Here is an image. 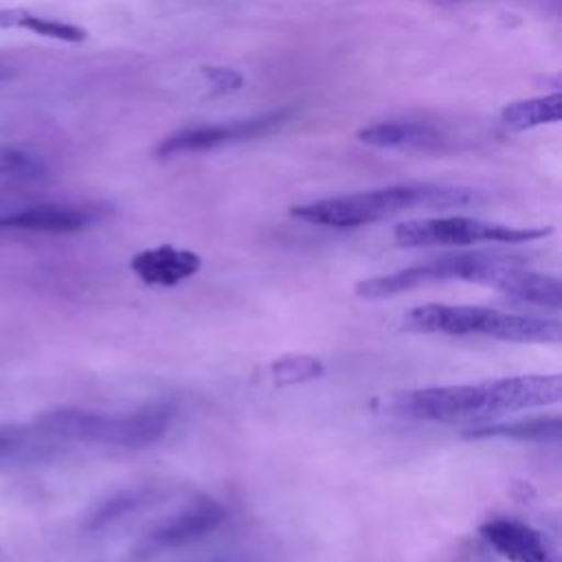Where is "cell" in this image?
Here are the masks:
<instances>
[{"label":"cell","mask_w":562,"mask_h":562,"mask_svg":"<svg viewBox=\"0 0 562 562\" xmlns=\"http://www.w3.org/2000/svg\"><path fill=\"white\" fill-rule=\"evenodd\" d=\"M393 408L397 415L432 424H472L503 413L494 380L404 391Z\"/></svg>","instance_id":"277c9868"},{"label":"cell","mask_w":562,"mask_h":562,"mask_svg":"<svg viewBox=\"0 0 562 562\" xmlns=\"http://www.w3.org/2000/svg\"><path fill=\"white\" fill-rule=\"evenodd\" d=\"M481 538L509 562H558L544 533L507 516H494L479 525Z\"/></svg>","instance_id":"30bf717a"},{"label":"cell","mask_w":562,"mask_h":562,"mask_svg":"<svg viewBox=\"0 0 562 562\" xmlns=\"http://www.w3.org/2000/svg\"><path fill=\"white\" fill-rule=\"evenodd\" d=\"M154 494H156L154 487H127V490H121V492L108 496L86 518V529L88 531H99V529L110 527L112 522L134 514L143 505L151 503Z\"/></svg>","instance_id":"2e32d148"},{"label":"cell","mask_w":562,"mask_h":562,"mask_svg":"<svg viewBox=\"0 0 562 562\" xmlns=\"http://www.w3.org/2000/svg\"><path fill=\"white\" fill-rule=\"evenodd\" d=\"M358 138L371 147H389V149H417L437 145L441 134L428 123L415 121H382L367 125L358 132Z\"/></svg>","instance_id":"5bb4252c"},{"label":"cell","mask_w":562,"mask_h":562,"mask_svg":"<svg viewBox=\"0 0 562 562\" xmlns=\"http://www.w3.org/2000/svg\"><path fill=\"white\" fill-rule=\"evenodd\" d=\"M42 173V165L13 147H0V176L11 178H37Z\"/></svg>","instance_id":"ac0fdd59"},{"label":"cell","mask_w":562,"mask_h":562,"mask_svg":"<svg viewBox=\"0 0 562 562\" xmlns=\"http://www.w3.org/2000/svg\"><path fill=\"white\" fill-rule=\"evenodd\" d=\"M476 191L443 184H395L323 198L290 209L292 217L329 228H353L393 217L413 209H457L476 200Z\"/></svg>","instance_id":"6da1fadb"},{"label":"cell","mask_w":562,"mask_h":562,"mask_svg":"<svg viewBox=\"0 0 562 562\" xmlns=\"http://www.w3.org/2000/svg\"><path fill=\"white\" fill-rule=\"evenodd\" d=\"M560 116H562L560 92L514 101L501 110V119L509 130H531L538 125L555 123L560 121Z\"/></svg>","instance_id":"9a60e30c"},{"label":"cell","mask_w":562,"mask_h":562,"mask_svg":"<svg viewBox=\"0 0 562 562\" xmlns=\"http://www.w3.org/2000/svg\"><path fill=\"white\" fill-rule=\"evenodd\" d=\"M512 255L492 252V250H474V252H448L437 259L415 263L411 268H402L389 274L362 279L353 285V292L364 301L391 299L402 292H411L419 285L439 283V281H472L479 283L481 277L494 266Z\"/></svg>","instance_id":"8992f818"},{"label":"cell","mask_w":562,"mask_h":562,"mask_svg":"<svg viewBox=\"0 0 562 562\" xmlns=\"http://www.w3.org/2000/svg\"><path fill=\"white\" fill-rule=\"evenodd\" d=\"M9 75H11V68H9V66H4V64H0V81H2V79H7Z\"/></svg>","instance_id":"44dd1931"},{"label":"cell","mask_w":562,"mask_h":562,"mask_svg":"<svg viewBox=\"0 0 562 562\" xmlns=\"http://www.w3.org/2000/svg\"><path fill=\"white\" fill-rule=\"evenodd\" d=\"M562 435L560 415H538L512 422L476 424L463 432L465 439H514V441H558Z\"/></svg>","instance_id":"4fadbf2b"},{"label":"cell","mask_w":562,"mask_h":562,"mask_svg":"<svg viewBox=\"0 0 562 562\" xmlns=\"http://www.w3.org/2000/svg\"><path fill=\"white\" fill-rule=\"evenodd\" d=\"M402 327L417 334H481L512 342H560L562 323L531 314L501 312L479 305L424 303L402 316Z\"/></svg>","instance_id":"3957f363"},{"label":"cell","mask_w":562,"mask_h":562,"mask_svg":"<svg viewBox=\"0 0 562 562\" xmlns=\"http://www.w3.org/2000/svg\"><path fill=\"white\" fill-rule=\"evenodd\" d=\"M288 119L285 110L261 114L255 119L231 121L222 125H202V127H187L176 132L173 136L165 138L156 154L160 156H176V154H191V151H206L213 147H222L226 143L257 138L261 134L272 132Z\"/></svg>","instance_id":"ba28073f"},{"label":"cell","mask_w":562,"mask_h":562,"mask_svg":"<svg viewBox=\"0 0 562 562\" xmlns=\"http://www.w3.org/2000/svg\"><path fill=\"white\" fill-rule=\"evenodd\" d=\"M202 562H244L239 558H228V555H220V558H211V560H202Z\"/></svg>","instance_id":"ffe728a7"},{"label":"cell","mask_w":562,"mask_h":562,"mask_svg":"<svg viewBox=\"0 0 562 562\" xmlns=\"http://www.w3.org/2000/svg\"><path fill=\"white\" fill-rule=\"evenodd\" d=\"M226 520V507L211 498L200 496L171 514L169 518L160 520L156 527H151L134 547V558H149L158 551H167L173 547L189 544L193 540L204 538L206 533H213L222 522Z\"/></svg>","instance_id":"52a82bcc"},{"label":"cell","mask_w":562,"mask_h":562,"mask_svg":"<svg viewBox=\"0 0 562 562\" xmlns=\"http://www.w3.org/2000/svg\"><path fill=\"white\" fill-rule=\"evenodd\" d=\"M481 285L496 288L498 292L518 299L522 303L560 310L562 305V283L553 274L527 270L520 266V259L509 257L492 266L479 281Z\"/></svg>","instance_id":"9c48e42d"},{"label":"cell","mask_w":562,"mask_h":562,"mask_svg":"<svg viewBox=\"0 0 562 562\" xmlns=\"http://www.w3.org/2000/svg\"><path fill=\"white\" fill-rule=\"evenodd\" d=\"M33 435L35 432L29 430V428H15V426L0 428V459L11 457L15 452L26 454V452H33V450H42V446L31 443Z\"/></svg>","instance_id":"d6986e66"},{"label":"cell","mask_w":562,"mask_h":562,"mask_svg":"<svg viewBox=\"0 0 562 562\" xmlns=\"http://www.w3.org/2000/svg\"><path fill=\"white\" fill-rule=\"evenodd\" d=\"M94 220L92 211L61 204H35L0 215V228L33 233H79Z\"/></svg>","instance_id":"7c38bea8"},{"label":"cell","mask_w":562,"mask_h":562,"mask_svg":"<svg viewBox=\"0 0 562 562\" xmlns=\"http://www.w3.org/2000/svg\"><path fill=\"white\" fill-rule=\"evenodd\" d=\"M176 406L158 400L127 415H105L83 408H53L35 419V430L50 439H68L114 448H145L158 441L171 426Z\"/></svg>","instance_id":"7a4b0ae2"},{"label":"cell","mask_w":562,"mask_h":562,"mask_svg":"<svg viewBox=\"0 0 562 562\" xmlns=\"http://www.w3.org/2000/svg\"><path fill=\"white\" fill-rule=\"evenodd\" d=\"M325 373L323 360L307 353H288L270 364V375L277 386H292L301 382L316 380Z\"/></svg>","instance_id":"e0dca14e"},{"label":"cell","mask_w":562,"mask_h":562,"mask_svg":"<svg viewBox=\"0 0 562 562\" xmlns=\"http://www.w3.org/2000/svg\"><path fill=\"white\" fill-rule=\"evenodd\" d=\"M551 226H505L463 215L406 220L393 228V239L402 248L472 246V244H525L551 235Z\"/></svg>","instance_id":"5b68a950"},{"label":"cell","mask_w":562,"mask_h":562,"mask_svg":"<svg viewBox=\"0 0 562 562\" xmlns=\"http://www.w3.org/2000/svg\"><path fill=\"white\" fill-rule=\"evenodd\" d=\"M200 266H202V259L198 252L176 248L169 244L145 248L130 259L132 272L145 285H160V288H173L182 283L184 279L193 277L200 270Z\"/></svg>","instance_id":"8fae6325"}]
</instances>
